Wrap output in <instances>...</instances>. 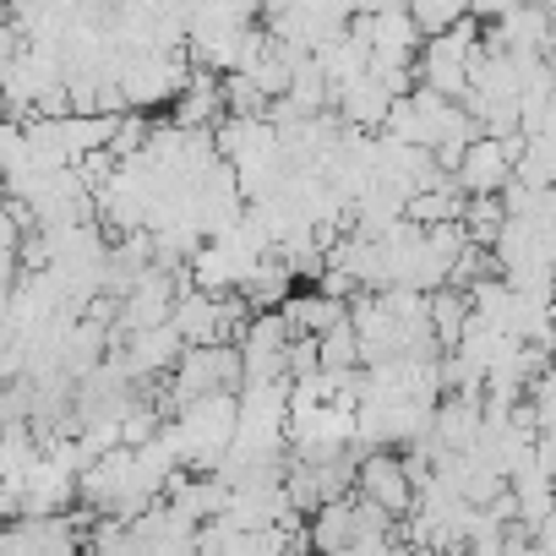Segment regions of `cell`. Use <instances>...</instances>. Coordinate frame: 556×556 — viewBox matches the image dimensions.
<instances>
[{
  "instance_id": "6da1fadb",
  "label": "cell",
  "mask_w": 556,
  "mask_h": 556,
  "mask_svg": "<svg viewBox=\"0 0 556 556\" xmlns=\"http://www.w3.org/2000/svg\"><path fill=\"white\" fill-rule=\"evenodd\" d=\"M355 491L371 496L377 507H388L393 518H404V513L415 507L409 464H404V453H393V447H366V458L355 464Z\"/></svg>"
},
{
  "instance_id": "7a4b0ae2",
  "label": "cell",
  "mask_w": 556,
  "mask_h": 556,
  "mask_svg": "<svg viewBox=\"0 0 556 556\" xmlns=\"http://www.w3.org/2000/svg\"><path fill=\"white\" fill-rule=\"evenodd\" d=\"M453 180H458V191H464V197H475V191H502V186L513 180V159H507V148H502L496 137H485V131H480V137L464 148V159H458Z\"/></svg>"
},
{
  "instance_id": "3957f363",
  "label": "cell",
  "mask_w": 556,
  "mask_h": 556,
  "mask_svg": "<svg viewBox=\"0 0 556 556\" xmlns=\"http://www.w3.org/2000/svg\"><path fill=\"white\" fill-rule=\"evenodd\" d=\"M388 104H393V93H388L371 72L355 77V83H344V88L333 93V110H339V121H344L350 131H382Z\"/></svg>"
},
{
  "instance_id": "277c9868",
  "label": "cell",
  "mask_w": 556,
  "mask_h": 556,
  "mask_svg": "<svg viewBox=\"0 0 556 556\" xmlns=\"http://www.w3.org/2000/svg\"><path fill=\"white\" fill-rule=\"evenodd\" d=\"M278 312H285V323H290L295 333H328L333 323H344V317H350V301L328 295L323 285H317V290H301V285H295Z\"/></svg>"
},
{
  "instance_id": "5b68a950",
  "label": "cell",
  "mask_w": 556,
  "mask_h": 556,
  "mask_svg": "<svg viewBox=\"0 0 556 556\" xmlns=\"http://www.w3.org/2000/svg\"><path fill=\"white\" fill-rule=\"evenodd\" d=\"M290 290H295V273H290V262L278 256V251H267V256L240 278V295H245L251 312H278Z\"/></svg>"
},
{
  "instance_id": "8992f818",
  "label": "cell",
  "mask_w": 556,
  "mask_h": 556,
  "mask_svg": "<svg viewBox=\"0 0 556 556\" xmlns=\"http://www.w3.org/2000/svg\"><path fill=\"white\" fill-rule=\"evenodd\" d=\"M469 317H475L469 312V290H458V285H437L431 290V339H437V350H458Z\"/></svg>"
},
{
  "instance_id": "52a82bcc",
  "label": "cell",
  "mask_w": 556,
  "mask_h": 556,
  "mask_svg": "<svg viewBox=\"0 0 556 556\" xmlns=\"http://www.w3.org/2000/svg\"><path fill=\"white\" fill-rule=\"evenodd\" d=\"M458 218H464V235L475 245H491L502 235V224H507V207H502L496 191H475V197H464V213Z\"/></svg>"
},
{
  "instance_id": "ba28073f",
  "label": "cell",
  "mask_w": 556,
  "mask_h": 556,
  "mask_svg": "<svg viewBox=\"0 0 556 556\" xmlns=\"http://www.w3.org/2000/svg\"><path fill=\"white\" fill-rule=\"evenodd\" d=\"M317 350H323V366H333V371L361 366V333H355V323L344 317V323H333L328 333H317Z\"/></svg>"
},
{
  "instance_id": "9c48e42d",
  "label": "cell",
  "mask_w": 556,
  "mask_h": 556,
  "mask_svg": "<svg viewBox=\"0 0 556 556\" xmlns=\"http://www.w3.org/2000/svg\"><path fill=\"white\" fill-rule=\"evenodd\" d=\"M409 17L420 23V34H447L453 23L469 17V0H409Z\"/></svg>"
},
{
  "instance_id": "30bf717a",
  "label": "cell",
  "mask_w": 556,
  "mask_h": 556,
  "mask_svg": "<svg viewBox=\"0 0 556 556\" xmlns=\"http://www.w3.org/2000/svg\"><path fill=\"white\" fill-rule=\"evenodd\" d=\"M7 7H12V0H0V17H7Z\"/></svg>"
}]
</instances>
